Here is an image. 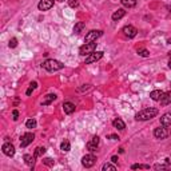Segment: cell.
Listing matches in <instances>:
<instances>
[{"mask_svg": "<svg viewBox=\"0 0 171 171\" xmlns=\"http://www.w3.org/2000/svg\"><path fill=\"white\" fill-rule=\"evenodd\" d=\"M36 86H38V83H36V82H32V83L29 84L28 90L26 91V94H27V95H28V96L31 95V94H32V91H34V90H35V88H36Z\"/></svg>", "mask_w": 171, "mask_h": 171, "instance_id": "cell-27", "label": "cell"}, {"mask_svg": "<svg viewBox=\"0 0 171 171\" xmlns=\"http://www.w3.org/2000/svg\"><path fill=\"white\" fill-rule=\"evenodd\" d=\"M158 115V110L157 108H145V110L139 111V112L135 115L136 120H150V119L155 118Z\"/></svg>", "mask_w": 171, "mask_h": 171, "instance_id": "cell-2", "label": "cell"}, {"mask_svg": "<svg viewBox=\"0 0 171 171\" xmlns=\"http://www.w3.org/2000/svg\"><path fill=\"white\" fill-rule=\"evenodd\" d=\"M162 94H163V91H160V90H154V91H151L150 96H151V99H152V100L159 102V99H160V96H162Z\"/></svg>", "mask_w": 171, "mask_h": 171, "instance_id": "cell-20", "label": "cell"}, {"mask_svg": "<svg viewBox=\"0 0 171 171\" xmlns=\"http://www.w3.org/2000/svg\"><path fill=\"white\" fill-rule=\"evenodd\" d=\"M1 150H3V154L7 155V157H14L15 155V147L11 145V143H4L3 147H1Z\"/></svg>", "mask_w": 171, "mask_h": 171, "instance_id": "cell-11", "label": "cell"}, {"mask_svg": "<svg viewBox=\"0 0 171 171\" xmlns=\"http://www.w3.org/2000/svg\"><path fill=\"white\" fill-rule=\"evenodd\" d=\"M154 168L155 170H166V168H168V165H155Z\"/></svg>", "mask_w": 171, "mask_h": 171, "instance_id": "cell-33", "label": "cell"}, {"mask_svg": "<svg viewBox=\"0 0 171 171\" xmlns=\"http://www.w3.org/2000/svg\"><path fill=\"white\" fill-rule=\"evenodd\" d=\"M63 110H64V112L66 114H72V112H75V104L74 103H71V102H64L63 103Z\"/></svg>", "mask_w": 171, "mask_h": 171, "instance_id": "cell-14", "label": "cell"}, {"mask_svg": "<svg viewBox=\"0 0 171 171\" xmlns=\"http://www.w3.org/2000/svg\"><path fill=\"white\" fill-rule=\"evenodd\" d=\"M122 32H123V35H124L126 38L132 39V38H135V36H136V34H138V29H136L134 26H126V27H123Z\"/></svg>", "mask_w": 171, "mask_h": 171, "instance_id": "cell-8", "label": "cell"}, {"mask_svg": "<svg viewBox=\"0 0 171 171\" xmlns=\"http://www.w3.org/2000/svg\"><path fill=\"white\" fill-rule=\"evenodd\" d=\"M131 168H132V170H138V168H145V170H148L150 166H148V165H138V163H136V165L131 166Z\"/></svg>", "mask_w": 171, "mask_h": 171, "instance_id": "cell-29", "label": "cell"}, {"mask_svg": "<svg viewBox=\"0 0 171 171\" xmlns=\"http://www.w3.org/2000/svg\"><path fill=\"white\" fill-rule=\"evenodd\" d=\"M120 3L126 8H134L136 6V0H120Z\"/></svg>", "mask_w": 171, "mask_h": 171, "instance_id": "cell-21", "label": "cell"}, {"mask_svg": "<svg viewBox=\"0 0 171 171\" xmlns=\"http://www.w3.org/2000/svg\"><path fill=\"white\" fill-rule=\"evenodd\" d=\"M44 152H46V148H44V147H38L35 150V154H34V155H35V158H39V157H43Z\"/></svg>", "mask_w": 171, "mask_h": 171, "instance_id": "cell-26", "label": "cell"}, {"mask_svg": "<svg viewBox=\"0 0 171 171\" xmlns=\"http://www.w3.org/2000/svg\"><path fill=\"white\" fill-rule=\"evenodd\" d=\"M8 46H9V48H15V47L18 46V39H16V38L11 39V40H9V43H8Z\"/></svg>", "mask_w": 171, "mask_h": 171, "instance_id": "cell-31", "label": "cell"}, {"mask_svg": "<svg viewBox=\"0 0 171 171\" xmlns=\"http://www.w3.org/2000/svg\"><path fill=\"white\" fill-rule=\"evenodd\" d=\"M160 124L165 126V127L171 126V112H167L165 115H162V118H160Z\"/></svg>", "mask_w": 171, "mask_h": 171, "instance_id": "cell-15", "label": "cell"}, {"mask_svg": "<svg viewBox=\"0 0 171 171\" xmlns=\"http://www.w3.org/2000/svg\"><path fill=\"white\" fill-rule=\"evenodd\" d=\"M55 99H56L55 94H48V95H46L43 98V100H41V106H48V104H51V102H54Z\"/></svg>", "mask_w": 171, "mask_h": 171, "instance_id": "cell-18", "label": "cell"}, {"mask_svg": "<svg viewBox=\"0 0 171 171\" xmlns=\"http://www.w3.org/2000/svg\"><path fill=\"white\" fill-rule=\"evenodd\" d=\"M60 150L64 151V152H68V151L71 150L70 142H68V140H63V142H62V145H60Z\"/></svg>", "mask_w": 171, "mask_h": 171, "instance_id": "cell-22", "label": "cell"}, {"mask_svg": "<svg viewBox=\"0 0 171 171\" xmlns=\"http://www.w3.org/2000/svg\"><path fill=\"white\" fill-rule=\"evenodd\" d=\"M95 163H96V157L92 155V154H87V155H84V157L82 158V165L86 168H91Z\"/></svg>", "mask_w": 171, "mask_h": 171, "instance_id": "cell-5", "label": "cell"}, {"mask_svg": "<svg viewBox=\"0 0 171 171\" xmlns=\"http://www.w3.org/2000/svg\"><path fill=\"white\" fill-rule=\"evenodd\" d=\"M111 162H112V163H116V162H118V157H116V155L111 157Z\"/></svg>", "mask_w": 171, "mask_h": 171, "instance_id": "cell-36", "label": "cell"}, {"mask_svg": "<svg viewBox=\"0 0 171 171\" xmlns=\"http://www.w3.org/2000/svg\"><path fill=\"white\" fill-rule=\"evenodd\" d=\"M170 135V131L163 126V127H158L154 130V136L157 138V139H166L167 136Z\"/></svg>", "mask_w": 171, "mask_h": 171, "instance_id": "cell-7", "label": "cell"}, {"mask_svg": "<svg viewBox=\"0 0 171 171\" xmlns=\"http://www.w3.org/2000/svg\"><path fill=\"white\" fill-rule=\"evenodd\" d=\"M54 1L55 0H40V3L38 4L39 11H48L54 7Z\"/></svg>", "mask_w": 171, "mask_h": 171, "instance_id": "cell-10", "label": "cell"}, {"mask_svg": "<svg viewBox=\"0 0 171 171\" xmlns=\"http://www.w3.org/2000/svg\"><path fill=\"white\" fill-rule=\"evenodd\" d=\"M167 9H168V11L171 12V6H167Z\"/></svg>", "mask_w": 171, "mask_h": 171, "instance_id": "cell-39", "label": "cell"}, {"mask_svg": "<svg viewBox=\"0 0 171 171\" xmlns=\"http://www.w3.org/2000/svg\"><path fill=\"white\" fill-rule=\"evenodd\" d=\"M165 160H166V165H168V166L171 165V160H170V158H166Z\"/></svg>", "mask_w": 171, "mask_h": 171, "instance_id": "cell-37", "label": "cell"}, {"mask_svg": "<svg viewBox=\"0 0 171 171\" xmlns=\"http://www.w3.org/2000/svg\"><path fill=\"white\" fill-rule=\"evenodd\" d=\"M126 16V11L123 8H119L118 11H115L112 14V20L114 21H118V20H120L122 18H124Z\"/></svg>", "mask_w": 171, "mask_h": 171, "instance_id": "cell-17", "label": "cell"}, {"mask_svg": "<svg viewBox=\"0 0 171 171\" xmlns=\"http://www.w3.org/2000/svg\"><path fill=\"white\" fill-rule=\"evenodd\" d=\"M168 68L171 70V58H170V60H168Z\"/></svg>", "mask_w": 171, "mask_h": 171, "instance_id": "cell-38", "label": "cell"}, {"mask_svg": "<svg viewBox=\"0 0 171 171\" xmlns=\"http://www.w3.org/2000/svg\"><path fill=\"white\" fill-rule=\"evenodd\" d=\"M18 118H19V111L14 110L12 111V119H14V120H18Z\"/></svg>", "mask_w": 171, "mask_h": 171, "instance_id": "cell-34", "label": "cell"}, {"mask_svg": "<svg viewBox=\"0 0 171 171\" xmlns=\"http://www.w3.org/2000/svg\"><path fill=\"white\" fill-rule=\"evenodd\" d=\"M26 126H27V128H35L36 127V120L35 119H28L27 123H26Z\"/></svg>", "mask_w": 171, "mask_h": 171, "instance_id": "cell-28", "label": "cell"}, {"mask_svg": "<svg viewBox=\"0 0 171 171\" xmlns=\"http://www.w3.org/2000/svg\"><path fill=\"white\" fill-rule=\"evenodd\" d=\"M103 58V52L102 51H98V52H92L86 58V64H91V63H95V62L100 60Z\"/></svg>", "mask_w": 171, "mask_h": 171, "instance_id": "cell-9", "label": "cell"}, {"mask_svg": "<svg viewBox=\"0 0 171 171\" xmlns=\"http://www.w3.org/2000/svg\"><path fill=\"white\" fill-rule=\"evenodd\" d=\"M68 6H70L71 8H76V7L79 6V1L78 0H68Z\"/></svg>", "mask_w": 171, "mask_h": 171, "instance_id": "cell-32", "label": "cell"}, {"mask_svg": "<svg viewBox=\"0 0 171 171\" xmlns=\"http://www.w3.org/2000/svg\"><path fill=\"white\" fill-rule=\"evenodd\" d=\"M107 139L116 140V139H119V136H118V135H115V134H112V135H107Z\"/></svg>", "mask_w": 171, "mask_h": 171, "instance_id": "cell-35", "label": "cell"}, {"mask_svg": "<svg viewBox=\"0 0 171 171\" xmlns=\"http://www.w3.org/2000/svg\"><path fill=\"white\" fill-rule=\"evenodd\" d=\"M58 1H60V3H62V1H64V0H58Z\"/></svg>", "mask_w": 171, "mask_h": 171, "instance_id": "cell-41", "label": "cell"}, {"mask_svg": "<svg viewBox=\"0 0 171 171\" xmlns=\"http://www.w3.org/2000/svg\"><path fill=\"white\" fill-rule=\"evenodd\" d=\"M167 41H168V43H171V38H170V39H168V40H167Z\"/></svg>", "mask_w": 171, "mask_h": 171, "instance_id": "cell-40", "label": "cell"}, {"mask_svg": "<svg viewBox=\"0 0 171 171\" xmlns=\"http://www.w3.org/2000/svg\"><path fill=\"white\" fill-rule=\"evenodd\" d=\"M136 52H138L139 56H143V58H148V56H150V51L146 49V48H138L136 49Z\"/></svg>", "mask_w": 171, "mask_h": 171, "instance_id": "cell-23", "label": "cell"}, {"mask_svg": "<svg viewBox=\"0 0 171 171\" xmlns=\"http://www.w3.org/2000/svg\"><path fill=\"white\" fill-rule=\"evenodd\" d=\"M34 139H35V135L32 132H26L24 135H21L20 138V147H27L28 145H31L32 142H34Z\"/></svg>", "mask_w": 171, "mask_h": 171, "instance_id": "cell-6", "label": "cell"}, {"mask_svg": "<svg viewBox=\"0 0 171 171\" xmlns=\"http://www.w3.org/2000/svg\"><path fill=\"white\" fill-rule=\"evenodd\" d=\"M99 142H100L99 136H98V135L94 136L92 139H91L90 142L87 143V150H90V151H95L96 148H98V146H99Z\"/></svg>", "mask_w": 171, "mask_h": 171, "instance_id": "cell-13", "label": "cell"}, {"mask_svg": "<svg viewBox=\"0 0 171 171\" xmlns=\"http://www.w3.org/2000/svg\"><path fill=\"white\" fill-rule=\"evenodd\" d=\"M159 102H160V106L171 104V91H168V92H163L162 96H160V99H159Z\"/></svg>", "mask_w": 171, "mask_h": 171, "instance_id": "cell-12", "label": "cell"}, {"mask_svg": "<svg viewBox=\"0 0 171 171\" xmlns=\"http://www.w3.org/2000/svg\"><path fill=\"white\" fill-rule=\"evenodd\" d=\"M23 159H24V162H26V165L28 166V167L34 168V166H35V155L32 157V155H29V154H26V155L23 157Z\"/></svg>", "mask_w": 171, "mask_h": 171, "instance_id": "cell-16", "label": "cell"}, {"mask_svg": "<svg viewBox=\"0 0 171 171\" xmlns=\"http://www.w3.org/2000/svg\"><path fill=\"white\" fill-rule=\"evenodd\" d=\"M112 126L115 128H118V130H124V128H126V123L123 122L122 119H119V118L114 119V120H112Z\"/></svg>", "mask_w": 171, "mask_h": 171, "instance_id": "cell-19", "label": "cell"}, {"mask_svg": "<svg viewBox=\"0 0 171 171\" xmlns=\"http://www.w3.org/2000/svg\"><path fill=\"white\" fill-rule=\"evenodd\" d=\"M41 66H43L44 70L49 71V72H56V71H59V70L63 68L64 64L59 60H55V59H47L46 62H43Z\"/></svg>", "mask_w": 171, "mask_h": 171, "instance_id": "cell-1", "label": "cell"}, {"mask_svg": "<svg viewBox=\"0 0 171 171\" xmlns=\"http://www.w3.org/2000/svg\"><path fill=\"white\" fill-rule=\"evenodd\" d=\"M102 35H103V31L102 29H92V31H90L86 35L84 41L86 43H92V41H96V39H99Z\"/></svg>", "mask_w": 171, "mask_h": 171, "instance_id": "cell-4", "label": "cell"}, {"mask_svg": "<svg viewBox=\"0 0 171 171\" xmlns=\"http://www.w3.org/2000/svg\"><path fill=\"white\" fill-rule=\"evenodd\" d=\"M102 170H103V171H115L116 167L114 165H111V163H106V165H103Z\"/></svg>", "mask_w": 171, "mask_h": 171, "instance_id": "cell-25", "label": "cell"}, {"mask_svg": "<svg viewBox=\"0 0 171 171\" xmlns=\"http://www.w3.org/2000/svg\"><path fill=\"white\" fill-rule=\"evenodd\" d=\"M96 49V43L95 41H92V43H86L84 46H82L80 48H79V55L82 56H86V55H90V54L95 52Z\"/></svg>", "mask_w": 171, "mask_h": 171, "instance_id": "cell-3", "label": "cell"}, {"mask_svg": "<svg viewBox=\"0 0 171 171\" xmlns=\"http://www.w3.org/2000/svg\"><path fill=\"white\" fill-rule=\"evenodd\" d=\"M43 163H44L46 166H48V167H52V166H54V160L51 159V158H44V159H43Z\"/></svg>", "mask_w": 171, "mask_h": 171, "instance_id": "cell-30", "label": "cell"}, {"mask_svg": "<svg viewBox=\"0 0 171 171\" xmlns=\"http://www.w3.org/2000/svg\"><path fill=\"white\" fill-rule=\"evenodd\" d=\"M84 27H86V24H84L83 21H78V23L75 24V27H74V32H75V34H79Z\"/></svg>", "mask_w": 171, "mask_h": 171, "instance_id": "cell-24", "label": "cell"}]
</instances>
